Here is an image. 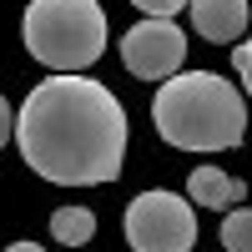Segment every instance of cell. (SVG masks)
Here are the masks:
<instances>
[{"label": "cell", "mask_w": 252, "mask_h": 252, "mask_svg": "<svg viewBox=\"0 0 252 252\" xmlns=\"http://www.w3.org/2000/svg\"><path fill=\"white\" fill-rule=\"evenodd\" d=\"M15 146L31 172L56 187H106L126 157V111L111 86L81 71H56L26 96Z\"/></svg>", "instance_id": "1"}, {"label": "cell", "mask_w": 252, "mask_h": 252, "mask_svg": "<svg viewBox=\"0 0 252 252\" xmlns=\"http://www.w3.org/2000/svg\"><path fill=\"white\" fill-rule=\"evenodd\" d=\"M152 121L161 141L182 152H227L247 131V101L232 81L212 71H177L152 96Z\"/></svg>", "instance_id": "2"}, {"label": "cell", "mask_w": 252, "mask_h": 252, "mask_svg": "<svg viewBox=\"0 0 252 252\" xmlns=\"http://www.w3.org/2000/svg\"><path fill=\"white\" fill-rule=\"evenodd\" d=\"M26 51L51 71H91L106 51V10L96 0H31Z\"/></svg>", "instance_id": "3"}, {"label": "cell", "mask_w": 252, "mask_h": 252, "mask_svg": "<svg viewBox=\"0 0 252 252\" xmlns=\"http://www.w3.org/2000/svg\"><path fill=\"white\" fill-rule=\"evenodd\" d=\"M126 242L131 252H192L197 212L177 192H141L126 202Z\"/></svg>", "instance_id": "4"}, {"label": "cell", "mask_w": 252, "mask_h": 252, "mask_svg": "<svg viewBox=\"0 0 252 252\" xmlns=\"http://www.w3.org/2000/svg\"><path fill=\"white\" fill-rule=\"evenodd\" d=\"M121 61L141 81H166L187 61V35L172 26V15H146L141 26H131L121 35Z\"/></svg>", "instance_id": "5"}, {"label": "cell", "mask_w": 252, "mask_h": 252, "mask_svg": "<svg viewBox=\"0 0 252 252\" xmlns=\"http://www.w3.org/2000/svg\"><path fill=\"white\" fill-rule=\"evenodd\" d=\"M187 10H192L197 35L212 40V46H232L247 31V0H192Z\"/></svg>", "instance_id": "6"}, {"label": "cell", "mask_w": 252, "mask_h": 252, "mask_svg": "<svg viewBox=\"0 0 252 252\" xmlns=\"http://www.w3.org/2000/svg\"><path fill=\"white\" fill-rule=\"evenodd\" d=\"M242 192H247V187L237 177L217 172V166H197V172L187 177V197H192L197 207H237Z\"/></svg>", "instance_id": "7"}, {"label": "cell", "mask_w": 252, "mask_h": 252, "mask_svg": "<svg viewBox=\"0 0 252 252\" xmlns=\"http://www.w3.org/2000/svg\"><path fill=\"white\" fill-rule=\"evenodd\" d=\"M51 237L61 247H86L96 237V217L86 212V207H56L51 212Z\"/></svg>", "instance_id": "8"}, {"label": "cell", "mask_w": 252, "mask_h": 252, "mask_svg": "<svg viewBox=\"0 0 252 252\" xmlns=\"http://www.w3.org/2000/svg\"><path fill=\"white\" fill-rule=\"evenodd\" d=\"M222 247L227 252H252V207H232L222 217Z\"/></svg>", "instance_id": "9"}, {"label": "cell", "mask_w": 252, "mask_h": 252, "mask_svg": "<svg viewBox=\"0 0 252 252\" xmlns=\"http://www.w3.org/2000/svg\"><path fill=\"white\" fill-rule=\"evenodd\" d=\"M232 66L242 76V91L252 96V40H237V51H232Z\"/></svg>", "instance_id": "10"}, {"label": "cell", "mask_w": 252, "mask_h": 252, "mask_svg": "<svg viewBox=\"0 0 252 252\" xmlns=\"http://www.w3.org/2000/svg\"><path fill=\"white\" fill-rule=\"evenodd\" d=\"M136 10H146V15H177V10H187L192 0H131Z\"/></svg>", "instance_id": "11"}, {"label": "cell", "mask_w": 252, "mask_h": 252, "mask_svg": "<svg viewBox=\"0 0 252 252\" xmlns=\"http://www.w3.org/2000/svg\"><path fill=\"white\" fill-rule=\"evenodd\" d=\"M5 141H10V101L0 96V146H5Z\"/></svg>", "instance_id": "12"}, {"label": "cell", "mask_w": 252, "mask_h": 252, "mask_svg": "<svg viewBox=\"0 0 252 252\" xmlns=\"http://www.w3.org/2000/svg\"><path fill=\"white\" fill-rule=\"evenodd\" d=\"M5 252H46V247H40V242H10Z\"/></svg>", "instance_id": "13"}]
</instances>
